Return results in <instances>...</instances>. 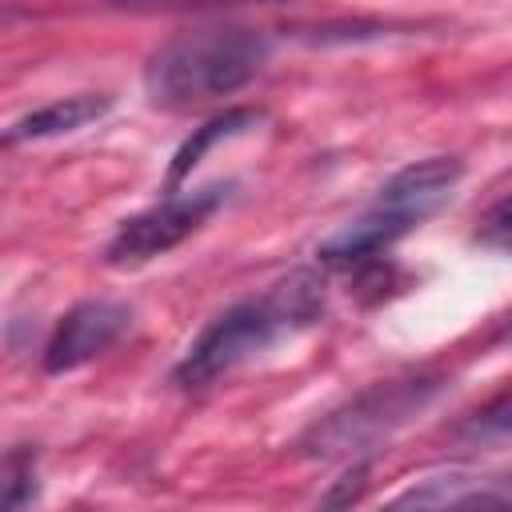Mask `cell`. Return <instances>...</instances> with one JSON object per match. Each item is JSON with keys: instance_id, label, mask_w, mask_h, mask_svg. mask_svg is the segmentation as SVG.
I'll list each match as a JSON object with an SVG mask.
<instances>
[{"instance_id": "7a4b0ae2", "label": "cell", "mask_w": 512, "mask_h": 512, "mask_svg": "<svg viewBox=\"0 0 512 512\" xmlns=\"http://www.w3.org/2000/svg\"><path fill=\"white\" fill-rule=\"evenodd\" d=\"M268 64V36L244 24L192 28L160 44L144 64V92L160 108H192L252 84Z\"/></svg>"}, {"instance_id": "8992f818", "label": "cell", "mask_w": 512, "mask_h": 512, "mask_svg": "<svg viewBox=\"0 0 512 512\" xmlns=\"http://www.w3.org/2000/svg\"><path fill=\"white\" fill-rule=\"evenodd\" d=\"M132 328V308L120 300H80L72 304L44 344V372H76L104 356Z\"/></svg>"}, {"instance_id": "277c9868", "label": "cell", "mask_w": 512, "mask_h": 512, "mask_svg": "<svg viewBox=\"0 0 512 512\" xmlns=\"http://www.w3.org/2000/svg\"><path fill=\"white\" fill-rule=\"evenodd\" d=\"M436 392H440V380L436 376L380 380V384L356 392L352 400H344L340 408H332L328 416H320L300 436V452L304 456H316V460H348V456H360L372 444L388 440L396 428H404L416 412H424Z\"/></svg>"}, {"instance_id": "3957f363", "label": "cell", "mask_w": 512, "mask_h": 512, "mask_svg": "<svg viewBox=\"0 0 512 512\" xmlns=\"http://www.w3.org/2000/svg\"><path fill=\"white\" fill-rule=\"evenodd\" d=\"M460 176H464V164L456 156H428L400 168L392 180H384L376 200L352 224H344L336 236H328L316 248V256L332 268H352L360 260L380 256L400 236H408L420 220L440 212L452 200Z\"/></svg>"}, {"instance_id": "4fadbf2b", "label": "cell", "mask_w": 512, "mask_h": 512, "mask_svg": "<svg viewBox=\"0 0 512 512\" xmlns=\"http://www.w3.org/2000/svg\"><path fill=\"white\" fill-rule=\"evenodd\" d=\"M128 8H188V4H228V0H116Z\"/></svg>"}, {"instance_id": "7c38bea8", "label": "cell", "mask_w": 512, "mask_h": 512, "mask_svg": "<svg viewBox=\"0 0 512 512\" xmlns=\"http://www.w3.org/2000/svg\"><path fill=\"white\" fill-rule=\"evenodd\" d=\"M360 488H364V464H356L348 476H340V488H336V492H328V496H324V504H348V500H356V496H360Z\"/></svg>"}, {"instance_id": "5b68a950", "label": "cell", "mask_w": 512, "mask_h": 512, "mask_svg": "<svg viewBox=\"0 0 512 512\" xmlns=\"http://www.w3.org/2000/svg\"><path fill=\"white\" fill-rule=\"evenodd\" d=\"M228 188L224 184H208V188H188V192H172L160 204L128 216L116 236L104 248V264L112 268H140L164 252H172L176 244H184L220 204H224Z\"/></svg>"}, {"instance_id": "6da1fadb", "label": "cell", "mask_w": 512, "mask_h": 512, "mask_svg": "<svg viewBox=\"0 0 512 512\" xmlns=\"http://www.w3.org/2000/svg\"><path fill=\"white\" fill-rule=\"evenodd\" d=\"M324 312V280L316 272H292L280 284L248 296L204 324V332L180 356L172 380L180 388H208L244 360L268 352L272 344L312 328Z\"/></svg>"}, {"instance_id": "9c48e42d", "label": "cell", "mask_w": 512, "mask_h": 512, "mask_svg": "<svg viewBox=\"0 0 512 512\" xmlns=\"http://www.w3.org/2000/svg\"><path fill=\"white\" fill-rule=\"evenodd\" d=\"M256 124H260V112H252V108H228L224 116H216V120H208L204 128H196V132L176 148V156H172V164H168V188H176L180 180H188V172L204 160L208 148H216L220 140H232V136L256 128Z\"/></svg>"}, {"instance_id": "ba28073f", "label": "cell", "mask_w": 512, "mask_h": 512, "mask_svg": "<svg viewBox=\"0 0 512 512\" xmlns=\"http://www.w3.org/2000/svg\"><path fill=\"white\" fill-rule=\"evenodd\" d=\"M108 108H112V96H96V92H80V96L52 100V104H44V108H36V112L12 120V124L0 132V148L80 132V128H88L92 120H100Z\"/></svg>"}, {"instance_id": "8fae6325", "label": "cell", "mask_w": 512, "mask_h": 512, "mask_svg": "<svg viewBox=\"0 0 512 512\" xmlns=\"http://www.w3.org/2000/svg\"><path fill=\"white\" fill-rule=\"evenodd\" d=\"M480 240L492 244V248H504V240H508V200H504V196H500V200L492 204V212L480 220Z\"/></svg>"}, {"instance_id": "30bf717a", "label": "cell", "mask_w": 512, "mask_h": 512, "mask_svg": "<svg viewBox=\"0 0 512 512\" xmlns=\"http://www.w3.org/2000/svg\"><path fill=\"white\" fill-rule=\"evenodd\" d=\"M36 500V480L32 468H24L20 460L0 468V508H24Z\"/></svg>"}, {"instance_id": "52a82bcc", "label": "cell", "mask_w": 512, "mask_h": 512, "mask_svg": "<svg viewBox=\"0 0 512 512\" xmlns=\"http://www.w3.org/2000/svg\"><path fill=\"white\" fill-rule=\"evenodd\" d=\"M512 492L500 480H484L472 472H436L420 484L404 488L396 508H508Z\"/></svg>"}]
</instances>
